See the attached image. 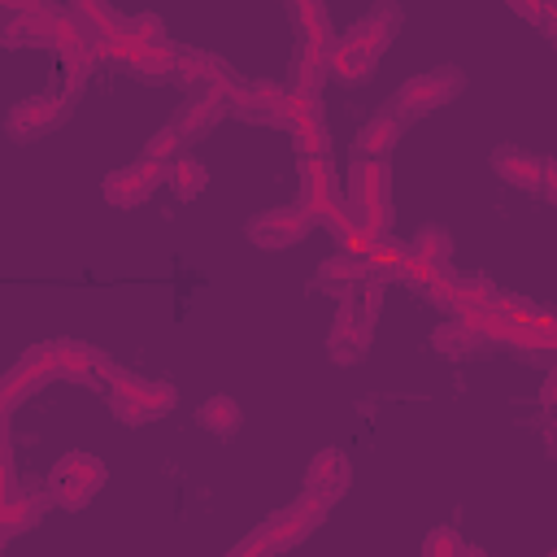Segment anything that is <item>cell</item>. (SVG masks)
Wrapping results in <instances>:
<instances>
[{
  "mask_svg": "<svg viewBox=\"0 0 557 557\" xmlns=\"http://www.w3.org/2000/svg\"><path fill=\"white\" fill-rule=\"evenodd\" d=\"M383 283L379 274H366L361 287L344 292L339 296V313H335V326H331V357L335 361H361L370 335H374V318H379V305H383Z\"/></svg>",
  "mask_w": 557,
  "mask_h": 557,
  "instance_id": "obj_1",
  "label": "cell"
},
{
  "mask_svg": "<svg viewBox=\"0 0 557 557\" xmlns=\"http://www.w3.org/2000/svg\"><path fill=\"white\" fill-rule=\"evenodd\" d=\"M348 205L366 239H387L392 231V170L387 157H361L348 165Z\"/></svg>",
  "mask_w": 557,
  "mask_h": 557,
  "instance_id": "obj_2",
  "label": "cell"
},
{
  "mask_svg": "<svg viewBox=\"0 0 557 557\" xmlns=\"http://www.w3.org/2000/svg\"><path fill=\"white\" fill-rule=\"evenodd\" d=\"M100 379L109 383V409L126 422V426H139V422H152L161 413H170L178 405V392L161 379H139L135 370H122L104 357L100 366Z\"/></svg>",
  "mask_w": 557,
  "mask_h": 557,
  "instance_id": "obj_3",
  "label": "cell"
},
{
  "mask_svg": "<svg viewBox=\"0 0 557 557\" xmlns=\"http://www.w3.org/2000/svg\"><path fill=\"white\" fill-rule=\"evenodd\" d=\"M322 518H326L322 509H313L305 496H296L292 505H283L278 513H270V518H265V522H261V527H257L248 540H239L231 553H239V557H244V553H248V557L287 553V548H296V544H300V540H305V535H309V531H313Z\"/></svg>",
  "mask_w": 557,
  "mask_h": 557,
  "instance_id": "obj_4",
  "label": "cell"
},
{
  "mask_svg": "<svg viewBox=\"0 0 557 557\" xmlns=\"http://www.w3.org/2000/svg\"><path fill=\"white\" fill-rule=\"evenodd\" d=\"M104 461L91 453H65L57 457V466L48 470V496L61 509H83L100 487H104Z\"/></svg>",
  "mask_w": 557,
  "mask_h": 557,
  "instance_id": "obj_5",
  "label": "cell"
},
{
  "mask_svg": "<svg viewBox=\"0 0 557 557\" xmlns=\"http://www.w3.org/2000/svg\"><path fill=\"white\" fill-rule=\"evenodd\" d=\"M422 296L435 309H444V313H457V309H470V305L483 309V305L500 300V292L487 278H479V274H453L448 265H440V270H431L422 278Z\"/></svg>",
  "mask_w": 557,
  "mask_h": 557,
  "instance_id": "obj_6",
  "label": "cell"
},
{
  "mask_svg": "<svg viewBox=\"0 0 557 557\" xmlns=\"http://www.w3.org/2000/svg\"><path fill=\"white\" fill-rule=\"evenodd\" d=\"M61 370H57V348L52 344H35V348H26L13 366H9V374H4V383H0V409L4 413H13L30 392H39L48 379H57Z\"/></svg>",
  "mask_w": 557,
  "mask_h": 557,
  "instance_id": "obj_7",
  "label": "cell"
},
{
  "mask_svg": "<svg viewBox=\"0 0 557 557\" xmlns=\"http://www.w3.org/2000/svg\"><path fill=\"white\" fill-rule=\"evenodd\" d=\"M461 87H466L461 70H426V74L405 78L392 104H396L405 117H418V113H431V109H440V104H453V96H461Z\"/></svg>",
  "mask_w": 557,
  "mask_h": 557,
  "instance_id": "obj_8",
  "label": "cell"
},
{
  "mask_svg": "<svg viewBox=\"0 0 557 557\" xmlns=\"http://www.w3.org/2000/svg\"><path fill=\"white\" fill-rule=\"evenodd\" d=\"M313 222L318 218L309 213L305 200L300 205H278V209H265V213L248 218V239L257 248H292L313 231Z\"/></svg>",
  "mask_w": 557,
  "mask_h": 557,
  "instance_id": "obj_9",
  "label": "cell"
},
{
  "mask_svg": "<svg viewBox=\"0 0 557 557\" xmlns=\"http://www.w3.org/2000/svg\"><path fill=\"white\" fill-rule=\"evenodd\" d=\"M161 178H170V161H152V157H139V161H131V165H122V170L104 174L100 191H104V200H109V205H117V209H131V205L148 200V196H152V187H157Z\"/></svg>",
  "mask_w": 557,
  "mask_h": 557,
  "instance_id": "obj_10",
  "label": "cell"
},
{
  "mask_svg": "<svg viewBox=\"0 0 557 557\" xmlns=\"http://www.w3.org/2000/svg\"><path fill=\"white\" fill-rule=\"evenodd\" d=\"M396 30H400V9H396L392 0H383V4H374L366 17H357V22L348 26V35H339L335 44L348 48V52H361V57L379 61L383 48L396 39Z\"/></svg>",
  "mask_w": 557,
  "mask_h": 557,
  "instance_id": "obj_11",
  "label": "cell"
},
{
  "mask_svg": "<svg viewBox=\"0 0 557 557\" xmlns=\"http://www.w3.org/2000/svg\"><path fill=\"white\" fill-rule=\"evenodd\" d=\"M348 479H352V470H348V457L339 453V448H322L313 461H309V470H305V500L313 505V509H331L339 496H344V487H348Z\"/></svg>",
  "mask_w": 557,
  "mask_h": 557,
  "instance_id": "obj_12",
  "label": "cell"
},
{
  "mask_svg": "<svg viewBox=\"0 0 557 557\" xmlns=\"http://www.w3.org/2000/svg\"><path fill=\"white\" fill-rule=\"evenodd\" d=\"M65 113H70V100H65L61 91H39V96L13 104L9 117H4V126H9V135H17V139H35V135L52 131Z\"/></svg>",
  "mask_w": 557,
  "mask_h": 557,
  "instance_id": "obj_13",
  "label": "cell"
},
{
  "mask_svg": "<svg viewBox=\"0 0 557 557\" xmlns=\"http://www.w3.org/2000/svg\"><path fill=\"white\" fill-rule=\"evenodd\" d=\"M448 252H453V235H448L444 226H422V231L405 244V265H400V274H405L409 283H422L431 270L448 265Z\"/></svg>",
  "mask_w": 557,
  "mask_h": 557,
  "instance_id": "obj_14",
  "label": "cell"
},
{
  "mask_svg": "<svg viewBox=\"0 0 557 557\" xmlns=\"http://www.w3.org/2000/svg\"><path fill=\"white\" fill-rule=\"evenodd\" d=\"M492 170H496L505 183L522 187V191H540V187H544V174H548V165H544L540 157L522 152L518 144H500V148L492 152Z\"/></svg>",
  "mask_w": 557,
  "mask_h": 557,
  "instance_id": "obj_15",
  "label": "cell"
},
{
  "mask_svg": "<svg viewBox=\"0 0 557 557\" xmlns=\"http://www.w3.org/2000/svg\"><path fill=\"white\" fill-rule=\"evenodd\" d=\"M287 131H292V139H296V152H300V157L326 152L322 113H318V100H313V96H292V109H287Z\"/></svg>",
  "mask_w": 557,
  "mask_h": 557,
  "instance_id": "obj_16",
  "label": "cell"
},
{
  "mask_svg": "<svg viewBox=\"0 0 557 557\" xmlns=\"http://www.w3.org/2000/svg\"><path fill=\"white\" fill-rule=\"evenodd\" d=\"M326 52H331V44H313V39H305V44H300L296 65H292V96H313V100H318L322 78L331 74Z\"/></svg>",
  "mask_w": 557,
  "mask_h": 557,
  "instance_id": "obj_17",
  "label": "cell"
},
{
  "mask_svg": "<svg viewBox=\"0 0 557 557\" xmlns=\"http://www.w3.org/2000/svg\"><path fill=\"white\" fill-rule=\"evenodd\" d=\"M400 131H405V113H400L396 104L379 109V113L361 126V135H357L361 157H387V152H392V144L400 139Z\"/></svg>",
  "mask_w": 557,
  "mask_h": 557,
  "instance_id": "obj_18",
  "label": "cell"
},
{
  "mask_svg": "<svg viewBox=\"0 0 557 557\" xmlns=\"http://www.w3.org/2000/svg\"><path fill=\"white\" fill-rule=\"evenodd\" d=\"M226 109H231V100H226V96L205 91V96L187 100V104L174 113V126H178V135H183V139H196V135H205V131H209Z\"/></svg>",
  "mask_w": 557,
  "mask_h": 557,
  "instance_id": "obj_19",
  "label": "cell"
},
{
  "mask_svg": "<svg viewBox=\"0 0 557 557\" xmlns=\"http://www.w3.org/2000/svg\"><path fill=\"white\" fill-rule=\"evenodd\" d=\"M361 278H366V257H361V252H348V248H339L335 257H326V261L318 265V283H322L326 292H335V296L361 287Z\"/></svg>",
  "mask_w": 557,
  "mask_h": 557,
  "instance_id": "obj_20",
  "label": "cell"
},
{
  "mask_svg": "<svg viewBox=\"0 0 557 557\" xmlns=\"http://www.w3.org/2000/svg\"><path fill=\"white\" fill-rule=\"evenodd\" d=\"M200 426L209 431V435H218V440H231L235 431H239V405H235V396H209L205 405H200Z\"/></svg>",
  "mask_w": 557,
  "mask_h": 557,
  "instance_id": "obj_21",
  "label": "cell"
},
{
  "mask_svg": "<svg viewBox=\"0 0 557 557\" xmlns=\"http://www.w3.org/2000/svg\"><path fill=\"white\" fill-rule=\"evenodd\" d=\"M52 348H57V370H61V374H100V366H104L100 348H91V344L57 339Z\"/></svg>",
  "mask_w": 557,
  "mask_h": 557,
  "instance_id": "obj_22",
  "label": "cell"
},
{
  "mask_svg": "<svg viewBox=\"0 0 557 557\" xmlns=\"http://www.w3.org/2000/svg\"><path fill=\"white\" fill-rule=\"evenodd\" d=\"M39 513H44V500H39V496H26L17 483L4 487V496H0V527H4V531H17V527L35 522Z\"/></svg>",
  "mask_w": 557,
  "mask_h": 557,
  "instance_id": "obj_23",
  "label": "cell"
},
{
  "mask_svg": "<svg viewBox=\"0 0 557 557\" xmlns=\"http://www.w3.org/2000/svg\"><path fill=\"white\" fill-rule=\"evenodd\" d=\"M205 183H209V170L196 157H174L170 161V187H174L178 200H196L205 191Z\"/></svg>",
  "mask_w": 557,
  "mask_h": 557,
  "instance_id": "obj_24",
  "label": "cell"
},
{
  "mask_svg": "<svg viewBox=\"0 0 557 557\" xmlns=\"http://www.w3.org/2000/svg\"><path fill=\"white\" fill-rule=\"evenodd\" d=\"M292 9H296V22H300V35H305V39H313V44H335L322 0H292Z\"/></svg>",
  "mask_w": 557,
  "mask_h": 557,
  "instance_id": "obj_25",
  "label": "cell"
},
{
  "mask_svg": "<svg viewBox=\"0 0 557 557\" xmlns=\"http://www.w3.org/2000/svg\"><path fill=\"white\" fill-rule=\"evenodd\" d=\"M187 139L178 135V126L170 122V126H161L152 139H148V148H144V157H152V161H174L178 157V148H183Z\"/></svg>",
  "mask_w": 557,
  "mask_h": 557,
  "instance_id": "obj_26",
  "label": "cell"
},
{
  "mask_svg": "<svg viewBox=\"0 0 557 557\" xmlns=\"http://www.w3.org/2000/svg\"><path fill=\"white\" fill-rule=\"evenodd\" d=\"M422 553H426V557H440V553H470V544H466L453 527H435V531L422 540Z\"/></svg>",
  "mask_w": 557,
  "mask_h": 557,
  "instance_id": "obj_27",
  "label": "cell"
},
{
  "mask_svg": "<svg viewBox=\"0 0 557 557\" xmlns=\"http://www.w3.org/2000/svg\"><path fill=\"white\" fill-rule=\"evenodd\" d=\"M126 30L139 35V39H165V26H161L157 13H135V17H126Z\"/></svg>",
  "mask_w": 557,
  "mask_h": 557,
  "instance_id": "obj_28",
  "label": "cell"
},
{
  "mask_svg": "<svg viewBox=\"0 0 557 557\" xmlns=\"http://www.w3.org/2000/svg\"><path fill=\"white\" fill-rule=\"evenodd\" d=\"M466 339H474V335H466L457 318H453V322H444V326H440V331L431 335V344H435V348H444V352H453V348H461Z\"/></svg>",
  "mask_w": 557,
  "mask_h": 557,
  "instance_id": "obj_29",
  "label": "cell"
},
{
  "mask_svg": "<svg viewBox=\"0 0 557 557\" xmlns=\"http://www.w3.org/2000/svg\"><path fill=\"white\" fill-rule=\"evenodd\" d=\"M509 9L513 13H522L527 22H535V26H544L548 22V0H509Z\"/></svg>",
  "mask_w": 557,
  "mask_h": 557,
  "instance_id": "obj_30",
  "label": "cell"
},
{
  "mask_svg": "<svg viewBox=\"0 0 557 557\" xmlns=\"http://www.w3.org/2000/svg\"><path fill=\"white\" fill-rule=\"evenodd\" d=\"M9 13H30V17H39V13H52V4L48 0H0Z\"/></svg>",
  "mask_w": 557,
  "mask_h": 557,
  "instance_id": "obj_31",
  "label": "cell"
},
{
  "mask_svg": "<svg viewBox=\"0 0 557 557\" xmlns=\"http://www.w3.org/2000/svg\"><path fill=\"white\" fill-rule=\"evenodd\" d=\"M540 405H557V366L544 374V387H540Z\"/></svg>",
  "mask_w": 557,
  "mask_h": 557,
  "instance_id": "obj_32",
  "label": "cell"
},
{
  "mask_svg": "<svg viewBox=\"0 0 557 557\" xmlns=\"http://www.w3.org/2000/svg\"><path fill=\"white\" fill-rule=\"evenodd\" d=\"M548 200H557V165H548V174H544V187H540Z\"/></svg>",
  "mask_w": 557,
  "mask_h": 557,
  "instance_id": "obj_33",
  "label": "cell"
},
{
  "mask_svg": "<svg viewBox=\"0 0 557 557\" xmlns=\"http://www.w3.org/2000/svg\"><path fill=\"white\" fill-rule=\"evenodd\" d=\"M548 444H553V448H557V426H553V435H548Z\"/></svg>",
  "mask_w": 557,
  "mask_h": 557,
  "instance_id": "obj_34",
  "label": "cell"
}]
</instances>
